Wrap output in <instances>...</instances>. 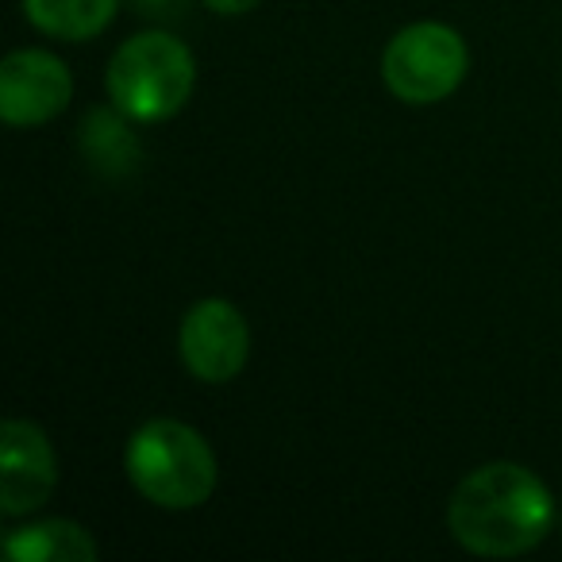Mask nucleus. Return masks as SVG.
Segmentation results:
<instances>
[{"label":"nucleus","mask_w":562,"mask_h":562,"mask_svg":"<svg viewBox=\"0 0 562 562\" xmlns=\"http://www.w3.org/2000/svg\"><path fill=\"white\" fill-rule=\"evenodd\" d=\"M554 501L520 462H485L451 493L447 528L454 543L482 559H516L547 539Z\"/></svg>","instance_id":"obj_1"},{"label":"nucleus","mask_w":562,"mask_h":562,"mask_svg":"<svg viewBox=\"0 0 562 562\" xmlns=\"http://www.w3.org/2000/svg\"><path fill=\"white\" fill-rule=\"evenodd\" d=\"M124 470L150 505L170 508V513L201 508L220 482L209 439L170 416H158V420L135 428L124 451Z\"/></svg>","instance_id":"obj_2"},{"label":"nucleus","mask_w":562,"mask_h":562,"mask_svg":"<svg viewBox=\"0 0 562 562\" xmlns=\"http://www.w3.org/2000/svg\"><path fill=\"white\" fill-rule=\"evenodd\" d=\"M193 50L170 32H143L120 43L104 74L109 101L139 124H162L178 116L193 97Z\"/></svg>","instance_id":"obj_3"},{"label":"nucleus","mask_w":562,"mask_h":562,"mask_svg":"<svg viewBox=\"0 0 562 562\" xmlns=\"http://www.w3.org/2000/svg\"><path fill=\"white\" fill-rule=\"evenodd\" d=\"M470 50L462 35L436 20L408 24L385 43L382 50V81L397 101L405 104H439L467 81Z\"/></svg>","instance_id":"obj_4"},{"label":"nucleus","mask_w":562,"mask_h":562,"mask_svg":"<svg viewBox=\"0 0 562 562\" xmlns=\"http://www.w3.org/2000/svg\"><path fill=\"white\" fill-rule=\"evenodd\" d=\"M178 355L186 370L204 385H224L239 378L250 359L247 316L224 297L196 301L178 331Z\"/></svg>","instance_id":"obj_5"},{"label":"nucleus","mask_w":562,"mask_h":562,"mask_svg":"<svg viewBox=\"0 0 562 562\" xmlns=\"http://www.w3.org/2000/svg\"><path fill=\"white\" fill-rule=\"evenodd\" d=\"M74 97L70 66L50 50H12L0 63V116L12 127H40L63 116Z\"/></svg>","instance_id":"obj_6"},{"label":"nucleus","mask_w":562,"mask_h":562,"mask_svg":"<svg viewBox=\"0 0 562 562\" xmlns=\"http://www.w3.org/2000/svg\"><path fill=\"white\" fill-rule=\"evenodd\" d=\"M58 485V459L40 424L12 416L0 431V513L27 516L50 501Z\"/></svg>","instance_id":"obj_7"},{"label":"nucleus","mask_w":562,"mask_h":562,"mask_svg":"<svg viewBox=\"0 0 562 562\" xmlns=\"http://www.w3.org/2000/svg\"><path fill=\"white\" fill-rule=\"evenodd\" d=\"M4 554L16 562H97V539L74 520H40L12 528Z\"/></svg>","instance_id":"obj_8"},{"label":"nucleus","mask_w":562,"mask_h":562,"mask_svg":"<svg viewBox=\"0 0 562 562\" xmlns=\"http://www.w3.org/2000/svg\"><path fill=\"white\" fill-rule=\"evenodd\" d=\"M20 4L32 27L66 43H86L101 35L120 9V0H20Z\"/></svg>","instance_id":"obj_9"},{"label":"nucleus","mask_w":562,"mask_h":562,"mask_svg":"<svg viewBox=\"0 0 562 562\" xmlns=\"http://www.w3.org/2000/svg\"><path fill=\"white\" fill-rule=\"evenodd\" d=\"M81 150H86L89 166L109 178H124L139 162V139L127 127V116L112 104V109H97L81 124Z\"/></svg>","instance_id":"obj_10"},{"label":"nucleus","mask_w":562,"mask_h":562,"mask_svg":"<svg viewBox=\"0 0 562 562\" xmlns=\"http://www.w3.org/2000/svg\"><path fill=\"white\" fill-rule=\"evenodd\" d=\"M135 9L143 16H178L181 9H189V0H135Z\"/></svg>","instance_id":"obj_11"},{"label":"nucleus","mask_w":562,"mask_h":562,"mask_svg":"<svg viewBox=\"0 0 562 562\" xmlns=\"http://www.w3.org/2000/svg\"><path fill=\"white\" fill-rule=\"evenodd\" d=\"M258 0H204V9H212L216 16H243L255 9Z\"/></svg>","instance_id":"obj_12"}]
</instances>
